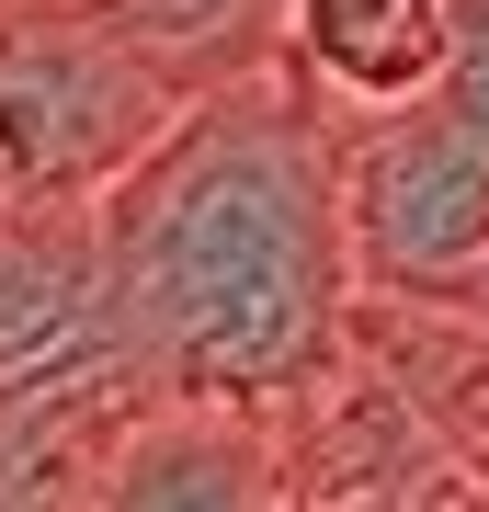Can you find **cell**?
Here are the masks:
<instances>
[{
  "label": "cell",
  "mask_w": 489,
  "mask_h": 512,
  "mask_svg": "<svg viewBox=\"0 0 489 512\" xmlns=\"http://www.w3.org/2000/svg\"><path fill=\"white\" fill-rule=\"evenodd\" d=\"M478 296H489V274H478Z\"/></svg>",
  "instance_id": "obj_9"
},
{
  "label": "cell",
  "mask_w": 489,
  "mask_h": 512,
  "mask_svg": "<svg viewBox=\"0 0 489 512\" xmlns=\"http://www.w3.org/2000/svg\"><path fill=\"white\" fill-rule=\"evenodd\" d=\"M103 274L137 353L194 399L285 410L353 353L364 239L342 183V103L308 69L194 92L182 126L114 183Z\"/></svg>",
  "instance_id": "obj_1"
},
{
  "label": "cell",
  "mask_w": 489,
  "mask_h": 512,
  "mask_svg": "<svg viewBox=\"0 0 489 512\" xmlns=\"http://www.w3.org/2000/svg\"><path fill=\"white\" fill-rule=\"evenodd\" d=\"M353 342L444 421V444L489 490V296H421V285H364Z\"/></svg>",
  "instance_id": "obj_6"
},
{
  "label": "cell",
  "mask_w": 489,
  "mask_h": 512,
  "mask_svg": "<svg viewBox=\"0 0 489 512\" xmlns=\"http://www.w3.org/2000/svg\"><path fill=\"white\" fill-rule=\"evenodd\" d=\"M182 80L103 0H0V205L103 217L114 183L182 126Z\"/></svg>",
  "instance_id": "obj_2"
},
{
  "label": "cell",
  "mask_w": 489,
  "mask_h": 512,
  "mask_svg": "<svg viewBox=\"0 0 489 512\" xmlns=\"http://www.w3.org/2000/svg\"><path fill=\"white\" fill-rule=\"evenodd\" d=\"M342 183L364 285H421V296H478L489 274V114L467 92H410L376 114H342Z\"/></svg>",
  "instance_id": "obj_3"
},
{
  "label": "cell",
  "mask_w": 489,
  "mask_h": 512,
  "mask_svg": "<svg viewBox=\"0 0 489 512\" xmlns=\"http://www.w3.org/2000/svg\"><path fill=\"white\" fill-rule=\"evenodd\" d=\"M273 456H285L296 512H478V467L444 444V421L410 399L376 353H342L319 387L273 410Z\"/></svg>",
  "instance_id": "obj_4"
},
{
  "label": "cell",
  "mask_w": 489,
  "mask_h": 512,
  "mask_svg": "<svg viewBox=\"0 0 489 512\" xmlns=\"http://www.w3.org/2000/svg\"><path fill=\"white\" fill-rule=\"evenodd\" d=\"M285 57L342 114L410 103L455 69V0H285Z\"/></svg>",
  "instance_id": "obj_7"
},
{
  "label": "cell",
  "mask_w": 489,
  "mask_h": 512,
  "mask_svg": "<svg viewBox=\"0 0 489 512\" xmlns=\"http://www.w3.org/2000/svg\"><path fill=\"white\" fill-rule=\"evenodd\" d=\"M160 365L137 353L126 319L80 330V342L35 353V365L0 376V512H35V501H103L114 444L137 433V410L160 399Z\"/></svg>",
  "instance_id": "obj_5"
},
{
  "label": "cell",
  "mask_w": 489,
  "mask_h": 512,
  "mask_svg": "<svg viewBox=\"0 0 489 512\" xmlns=\"http://www.w3.org/2000/svg\"><path fill=\"white\" fill-rule=\"evenodd\" d=\"M0 228H12V205H0Z\"/></svg>",
  "instance_id": "obj_8"
}]
</instances>
